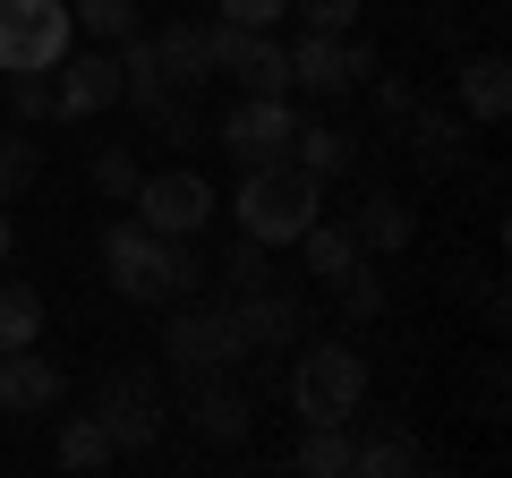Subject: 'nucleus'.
<instances>
[{"label":"nucleus","mask_w":512,"mask_h":478,"mask_svg":"<svg viewBox=\"0 0 512 478\" xmlns=\"http://www.w3.org/2000/svg\"><path fill=\"white\" fill-rule=\"evenodd\" d=\"M103 274H111L120 299L163 308V299H180V291L205 282V257H197V239H163V231H146V222L128 214V222L103 231Z\"/></svg>","instance_id":"obj_1"},{"label":"nucleus","mask_w":512,"mask_h":478,"mask_svg":"<svg viewBox=\"0 0 512 478\" xmlns=\"http://www.w3.org/2000/svg\"><path fill=\"white\" fill-rule=\"evenodd\" d=\"M316 214H325V180L299 171L291 154L248 163V180H239V197H231V222L256 239V248H299V231H308Z\"/></svg>","instance_id":"obj_2"},{"label":"nucleus","mask_w":512,"mask_h":478,"mask_svg":"<svg viewBox=\"0 0 512 478\" xmlns=\"http://www.w3.org/2000/svg\"><path fill=\"white\" fill-rule=\"evenodd\" d=\"M367 402V359L359 342H308L291 359V410L308 427H350Z\"/></svg>","instance_id":"obj_3"},{"label":"nucleus","mask_w":512,"mask_h":478,"mask_svg":"<svg viewBox=\"0 0 512 478\" xmlns=\"http://www.w3.org/2000/svg\"><path fill=\"white\" fill-rule=\"evenodd\" d=\"M163 350H171V368H180L188 385H197V376H231V368H248V359H256L231 299H197V308H180L163 325Z\"/></svg>","instance_id":"obj_4"},{"label":"nucleus","mask_w":512,"mask_h":478,"mask_svg":"<svg viewBox=\"0 0 512 478\" xmlns=\"http://www.w3.org/2000/svg\"><path fill=\"white\" fill-rule=\"evenodd\" d=\"M77 43L69 0H0V77L9 69H60Z\"/></svg>","instance_id":"obj_5"},{"label":"nucleus","mask_w":512,"mask_h":478,"mask_svg":"<svg viewBox=\"0 0 512 478\" xmlns=\"http://www.w3.org/2000/svg\"><path fill=\"white\" fill-rule=\"evenodd\" d=\"M128 205H137V222H146V231H163V239H197L205 222H214V188H205V171H197V163L146 171Z\"/></svg>","instance_id":"obj_6"},{"label":"nucleus","mask_w":512,"mask_h":478,"mask_svg":"<svg viewBox=\"0 0 512 478\" xmlns=\"http://www.w3.org/2000/svg\"><path fill=\"white\" fill-rule=\"evenodd\" d=\"M291 129H299V111H291V94H239L231 111H222V154H231L239 171L248 163H274L282 146H291Z\"/></svg>","instance_id":"obj_7"},{"label":"nucleus","mask_w":512,"mask_h":478,"mask_svg":"<svg viewBox=\"0 0 512 478\" xmlns=\"http://www.w3.org/2000/svg\"><path fill=\"white\" fill-rule=\"evenodd\" d=\"M94 419H103V436H111V453H146L154 436H163V393H154V376L146 368H120L103 385V402H94Z\"/></svg>","instance_id":"obj_8"},{"label":"nucleus","mask_w":512,"mask_h":478,"mask_svg":"<svg viewBox=\"0 0 512 478\" xmlns=\"http://www.w3.org/2000/svg\"><path fill=\"white\" fill-rule=\"evenodd\" d=\"M120 103V52H77L52 69V111L60 120H94Z\"/></svg>","instance_id":"obj_9"},{"label":"nucleus","mask_w":512,"mask_h":478,"mask_svg":"<svg viewBox=\"0 0 512 478\" xmlns=\"http://www.w3.org/2000/svg\"><path fill=\"white\" fill-rule=\"evenodd\" d=\"M231 308H239V333H248V350H291V342H299V325H308V308H299V299L282 291L274 274L248 282V291H231Z\"/></svg>","instance_id":"obj_10"},{"label":"nucleus","mask_w":512,"mask_h":478,"mask_svg":"<svg viewBox=\"0 0 512 478\" xmlns=\"http://www.w3.org/2000/svg\"><path fill=\"white\" fill-rule=\"evenodd\" d=\"M60 402V368L43 359L35 342L26 350H0V410L9 419H35V410H52Z\"/></svg>","instance_id":"obj_11"},{"label":"nucleus","mask_w":512,"mask_h":478,"mask_svg":"<svg viewBox=\"0 0 512 478\" xmlns=\"http://www.w3.org/2000/svg\"><path fill=\"white\" fill-rule=\"evenodd\" d=\"M453 103L470 111L478 129H495V120L512 111V60H504V52H470V60L453 69Z\"/></svg>","instance_id":"obj_12"},{"label":"nucleus","mask_w":512,"mask_h":478,"mask_svg":"<svg viewBox=\"0 0 512 478\" xmlns=\"http://www.w3.org/2000/svg\"><path fill=\"white\" fill-rule=\"evenodd\" d=\"M188 427H197L205 444H239L256 427V402L239 385H222V376H197V393H188Z\"/></svg>","instance_id":"obj_13"},{"label":"nucleus","mask_w":512,"mask_h":478,"mask_svg":"<svg viewBox=\"0 0 512 478\" xmlns=\"http://www.w3.org/2000/svg\"><path fill=\"white\" fill-rule=\"evenodd\" d=\"M291 94H316V103L359 94V86H350V69H342V35H299L291 43Z\"/></svg>","instance_id":"obj_14"},{"label":"nucleus","mask_w":512,"mask_h":478,"mask_svg":"<svg viewBox=\"0 0 512 478\" xmlns=\"http://www.w3.org/2000/svg\"><path fill=\"white\" fill-rule=\"evenodd\" d=\"M350 239H359V257L376 248V257H393V248H410L419 239V214H410L393 188H376V197H359V214H350Z\"/></svg>","instance_id":"obj_15"},{"label":"nucleus","mask_w":512,"mask_h":478,"mask_svg":"<svg viewBox=\"0 0 512 478\" xmlns=\"http://www.w3.org/2000/svg\"><path fill=\"white\" fill-rule=\"evenodd\" d=\"M282 154H291L299 171H316V180H342V171L359 163V137H350L342 120H299V129H291V146H282Z\"/></svg>","instance_id":"obj_16"},{"label":"nucleus","mask_w":512,"mask_h":478,"mask_svg":"<svg viewBox=\"0 0 512 478\" xmlns=\"http://www.w3.org/2000/svg\"><path fill=\"white\" fill-rule=\"evenodd\" d=\"M154 43V69H163V86L171 94H197L205 77H214V60H205V26H163V35H146Z\"/></svg>","instance_id":"obj_17"},{"label":"nucleus","mask_w":512,"mask_h":478,"mask_svg":"<svg viewBox=\"0 0 512 478\" xmlns=\"http://www.w3.org/2000/svg\"><path fill=\"white\" fill-rule=\"evenodd\" d=\"M299 248H308V282H342L350 265H359V239H350V222H308V231H299Z\"/></svg>","instance_id":"obj_18"},{"label":"nucleus","mask_w":512,"mask_h":478,"mask_svg":"<svg viewBox=\"0 0 512 478\" xmlns=\"http://www.w3.org/2000/svg\"><path fill=\"white\" fill-rule=\"evenodd\" d=\"M350 470H359V478H393V470H419V444H410V427H367V436L350 444Z\"/></svg>","instance_id":"obj_19"},{"label":"nucleus","mask_w":512,"mask_h":478,"mask_svg":"<svg viewBox=\"0 0 512 478\" xmlns=\"http://www.w3.org/2000/svg\"><path fill=\"white\" fill-rule=\"evenodd\" d=\"M239 94H291V52L274 43V26H256V43H248V60H239Z\"/></svg>","instance_id":"obj_20"},{"label":"nucleus","mask_w":512,"mask_h":478,"mask_svg":"<svg viewBox=\"0 0 512 478\" xmlns=\"http://www.w3.org/2000/svg\"><path fill=\"white\" fill-rule=\"evenodd\" d=\"M43 342V291L35 282H0V350Z\"/></svg>","instance_id":"obj_21"},{"label":"nucleus","mask_w":512,"mask_h":478,"mask_svg":"<svg viewBox=\"0 0 512 478\" xmlns=\"http://www.w3.org/2000/svg\"><path fill=\"white\" fill-rule=\"evenodd\" d=\"M402 120H410L419 163H427V171H453V154H461V120H453V111H419V103H410Z\"/></svg>","instance_id":"obj_22"},{"label":"nucleus","mask_w":512,"mask_h":478,"mask_svg":"<svg viewBox=\"0 0 512 478\" xmlns=\"http://www.w3.org/2000/svg\"><path fill=\"white\" fill-rule=\"evenodd\" d=\"M69 26H77V35H94V43H128L146 18H137V0H77Z\"/></svg>","instance_id":"obj_23"},{"label":"nucleus","mask_w":512,"mask_h":478,"mask_svg":"<svg viewBox=\"0 0 512 478\" xmlns=\"http://www.w3.org/2000/svg\"><path fill=\"white\" fill-rule=\"evenodd\" d=\"M111 436H103V419H60V470H111Z\"/></svg>","instance_id":"obj_24"},{"label":"nucleus","mask_w":512,"mask_h":478,"mask_svg":"<svg viewBox=\"0 0 512 478\" xmlns=\"http://www.w3.org/2000/svg\"><path fill=\"white\" fill-rule=\"evenodd\" d=\"M35 180H43V146H26V137H9V129H0V205H9V197H26Z\"/></svg>","instance_id":"obj_25"},{"label":"nucleus","mask_w":512,"mask_h":478,"mask_svg":"<svg viewBox=\"0 0 512 478\" xmlns=\"http://www.w3.org/2000/svg\"><path fill=\"white\" fill-rule=\"evenodd\" d=\"M0 103L18 120H52V69H9L0 77Z\"/></svg>","instance_id":"obj_26"},{"label":"nucleus","mask_w":512,"mask_h":478,"mask_svg":"<svg viewBox=\"0 0 512 478\" xmlns=\"http://www.w3.org/2000/svg\"><path fill=\"white\" fill-rule=\"evenodd\" d=\"M299 470H308V478H342V470H350V427H308Z\"/></svg>","instance_id":"obj_27"},{"label":"nucleus","mask_w":512,"mask_h":478,"mask_svg":"<svg viewBox=\"0 0 512 478\" xmlns=\"http://www.w3.org/2000/svg\"><path fill=\"white\" fill-rule=\"evenodd\" d=\"M146 120H154V137H163V146H197V94H163V103H146Z\"/></svg>","instance_id":"obj_28"},{"label":"nucleus","mask_w":512,"mask_h":478,"mask_svg":"<svg viewBox=\"0 0 512 478\" xmlns=\"http://www.w3.org/2000/svg\"><path fill=\"white\" fill-rule=\"evenodd\" d=\"M137 180H146V171H137L128 146H94V188H103V197H137Z\"/></svg>","instance_id":"obj_29"},{"label":"nucleus","mask_w":512,"mask_h":478,"mask_svg":"<svg viewBox=\"0 0 512 478\" xmlns=\"http://www.w3.org/2000/svg\"><path fill=\"white\" fill-rule=\"evenodd\" d=\"M333 291H342V316H350V325H367V316H384V282L367 274V265H350V274L333 282Z\"/></svg>","instance_id":"obj_30"},{"label":"nucleus","mask_w":512,"mask_h":478,"mask_svg":"<svg viewBox=\"0 0 512 478\" xmlns=\"http://www.w3.org/2000/svg\"><path fill=\"white\" fill-rule=\"evenodd\" d=\"M359 9H367V0H299L308 35H359Z\"/></svg>","instance_id":"obj_31"},{"label":"nucleus","mask_w":512,"mask_h":478,"mask_svg":"<svg viewBox=\"0 0 512 478\" xmlns=\"http://www.w3.org/2000/svg\"><path fill=\"white\" fill-rule=\"evenodd\" d=\"M265 274H274V265H265V248L239 231V239H231V257H222V282H231V291H248V282H265Z\"/></svg>","instance_id":"obj_32"},{"label":"nucleus","mask_w":512,"mask_h":478,"mask_svg":"<svg viewBox=\"0 0 512 478\" xmlns=\"http://www.w3.org/2000/svg\"><path fill=\"white\" fill-rule=\"evenodd\" d=\"M214 9H222L231 26H274L282 9H291V0H214Z\"/></svg>","instance_id":"obj_33"},{"label":"nucleus","mask_w":512,"mask_h":478,"mask_svg":"<svg viewBox=\"0 0 512 478\" xmlns=\"http://www.w3.org/2000/svg\"><path fill=\"white\" fill-rule=\"evenodd\" d=\"M9 257H18V231H9V214H0V274H9Z\"/></svg>","instance_id":"obj_34"}]
</instances>
